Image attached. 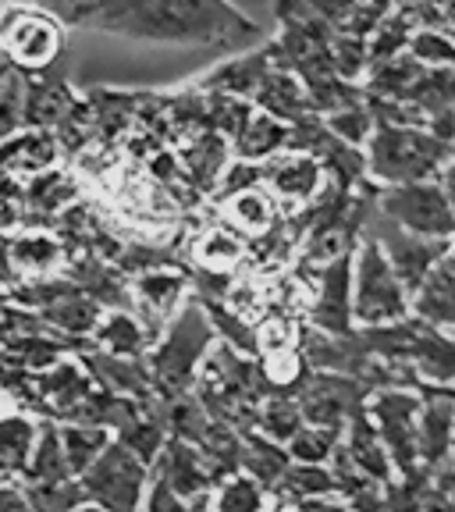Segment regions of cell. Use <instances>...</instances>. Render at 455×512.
Instances as JSON below:
<instances>
[{"instance_id": "obj_50", "label": "cell", "mask_w": 455, "mask_h": 512, "mask_svg": "<svg viewBox=\"0 0 455 512\" xmlns=\"http://www.w3.org/2000/svg\"><path fill=\"white\" fill-rule=\"evenodd\" d=\"M441 185H445V196H448V203H452V214H455V153H452V160H448V168L441 171Z\"/></svg>"}, {"instance_id": "obj_1", "label": "cell", "mask_w": 455, "mask_h": 512, "mask_svg": "<svg viewBox=\"0 0 455 512\" xmlns=\"http://www.w3.org/2000/svg\"><path fill=\"white\" fill-rule=\"evenodd\" d=\"M89 29L136 43L249 50L264 29L228 0H107Z\"/></svg>"}, {"instance_id": "obj_32", "label": "cell", "mask_w": 455, "mask_h": 512, "mask_svg": "<svg viewBox=\"0 0 455 512\" xmlns=\"http://www.w3.org/2000/svg\"><path fill=\"white\" fill-rule=\"evenodd\" d=\"M25 484H61V480H79L68 466L61 445V431H57L54 420H43L40 424V438L29 456V470H25Z\"/></svg>"}, {"instance_id": "obj_29", "label": "cell", "mask_w": 455, "mask_h": 512, "mask_svg": "<svg viewBox=\"0 0 455 512\" xmlns=\"http://www.w3.org/2000/svg\"><path fill=\"white\" fill-rule=\"evenodd\" d=\"M93 345L111 352V356H125V360H146L153 349V338L132 310H107L104 324L93 335Z\"/></svg>"}, {"instance_id": "obj_4", "label": "cell", "mask_w": 455, "mask_h": 512, "mask_svg": "<svg viewBox=\"0 0 455 512\" xmlns=\"http://www.w3.org/2000/svg\"><path fill=\"white\" fill-rule=\"evenodd\" d=\"M413 313V292L402 285L399 271L374 235H363L352 253V317L356 328H384Z\"/></svg>"}, {"instance_id": "obj_3", "label": "cell", "mask_w": 455, "mask_h": 512, "mask_svg": "<svg viewBox=\"0 0 455 512\" xmlns=\"http://www.w3.org/2000/svg\"><path fill=\"white\" fill-rule=\"evenodd\" d=\"M455 143L441 139L427 125H392L377 121L367 143V178L374 185L434 182L448 168Z\"/></svg>"}, {"instance_id": "obj_33", "label": "cell", "mask_w": 455, "mask_h": 512, "mask_svg": "<svg viewBox=\"0 0 455 512\" xmlns=\"http://www.w3.org/2000/svg\"><path fill=\"white\" fill-rule=\"evenodd\" d=\"M232 150L239 160H256V164H264V160L278 157L281 150H288V125L274 118V114H267V111L256 107V114L249 118L246 132L235 139Z\"/></svg>"}, {"instance_id": "obj_26", "label": "cell", "mask_w": 455, "mask_h": 512, "mask_svg": "<svg viewBox=\"0 0 455 512\" xmlns=\"http://www.w3.org/2000/svg\"><path fill=\"white\" fill-rule=\"evenodd\" d=\"M313 8L335 29V36L370 40L381 22L395 11L392 0H313Z\"/></svg>"}, {"instance_id": "obj_51", "label": "cell", "mask_w": 455, "mask_h": 512, "mask_svg": "<svg viewBox=\"0 0 455 512\" xmlns=\"http://www.w3.org/2000/svg\"><path fill=\"white\" fill-rule=\"evenodd\" d=\"M441 29H445L448 36L455 40V0H448L445 11H441Z\"/></svg>"}, {"instance_id": "obj_40", "label": "cell", "mask_w": 455, "mask_h": 512, "mask_svg": "<svg viewBox=\"0 0 455 512\" xmlns=\"http://www.w3.org/2000/svg\"><path fill=\"white\" fill-rule=\"evenodd\" d=\"M324 121H328V128L338 139H345L349 146H360V150H367L370 136H374V128H377V118H374V111H370L367 100L356 104V107H349V111L328 114Z\"/></svg>"}, {"instance_id": "obj_36", "label": "cell", "mask_w": 455, "mask_h": 512, "mask_svg": "<svg viewBox=\"0 0 455 512\" xmlns=\"http://www.w3.org/2000/svg\"><path fill=\"white\" fill-rule=\"evenodd\" d=\"M57 431H61L64 456H68V466H72L75 477H82L114 441V431L96 424H57Z\"/></svg>"}, {"instance_id": "obj_16", "label": "cell", "mask_w": 455, "mask_h": 512, "mask_svg": "<svg viewBox=\"0 0 455 512\" xmlns=\"http://www.w3.org/2000/svg\"><path fill=\"white\" fill-rule=\"evenodd\" d=\"M249 239H242L232 224H224L221 217L200 224L192 232L189 242V267L203 274H221V278H235L242 267L249 264Z\"/></svg>"}, {"instance_id": "obj_44", "label": "cell", "mask_w": 455, "mask_h": 512, "mask_svg": "<svg viewBox=\"0 0 455 512\" xmlns=\"http://www.w3.org/2000/svg\"><path fill=\"white\" fill-rule=\"evenodd\" d=\"M107 0H40V8L50 11V15H57L64 25H82V29H89L93 25V18L100 15V8H104Z\"/></svg>"}, {"instance_id": "obj_24", "label": "cell", "mask_w": 455, "mask_h": 512, "mask_svg": "<svg viewBox=\"0 0 455 512\" xmlns=\"http://www.w3.org/2000/svg\"><path fill=\"white\" fill-rule=\"evenodd\" d=\"M82 363L93 370V377L104 384L107 392L114 395H125V399H153V377H150V367L146 360H125V356H111L104 349H86L79 352ZM160 399V395H157Z\"/></svg>"}, {"instance_id": "obj_28", "label": "cell", "mask_w": 455, "mask_h": 512, "mask_svg": "<svg viewBox=\"0 0 455 512\" xmlns=\"http://www.w3.org/2000/svg\"><path fill=\"white\" fill-rule=\"evenodd\" d=\"M413 313L434 328L455 331V249L441 256L438 267L427 274V281L413 296Z\"/></svg>"}, {"instance_id": "obj_49", "label": "cell", "mask_w": 455, "mask_h": 512, "mask_svg": "<svg viewBox=\"0 0 455 512\" xmlns=\"http://www.w3.org/2000/svg\"><path fill=\"white\" fill-rule=\"evenodd\" d=\"M15 285H18V274L8 260V246H4V239H0V288H15Z\"/></svg>"}, {"instance_id": "obj_20", "label": "cell", "mask_w": 455, "mask_h": 512, "mask_svg": "<svg viewBox=\"0 0 455 512\" xmlns=\"http://www.w3.org/2000/svg\"><path fill=\"white\" fill-rule=\"evenodd\" d=\"M217 217L224 224H232L235 232L242 239H249V246H253L264 235H271L274 224L285 217V207L274 200V192L267 185H256V189H246L239 196H232V200L217 203Z\"/></svg>"}, {"instance_id": "obj_34", "label": "cell", "mask_w": 455, "mask_h": 512, "mask_svg": "<svg viewBox=\"0 0 455 512\" xmlns=\"http://www.w3.org/2000/svg\"><path fill=\"white\" fill-rule=\"evenodd\" d=\"M292 466L288 456V445L264 438L260 431H246L242 434V473H249L253 480H260L267 491L281 480V473Z\"/></svg>"}, {"instance_id": "obj_38", "label": "cell", "mask_w": 455, "mask_h": 512, "mask_svg": "<svg viewBox=\"0 0 455 512\" xmlns=\"http://www.w3.org/2000/svg\"><path fill=\"white\" fill-rule=\"evenodd\" d=\"M342 434L345 427H317V424H306L296 438L288 441V456L296 459V463H320L328 466L331 456L338 452L342 445Z\"/></svg>"}, {"instance_id": "obj_47", "label": "cell", "mask_w": 455, "mask_h": 512, "mask_svg": "<svg viewBox=\"0 0 455 512\" xmlns=\"http://www.w3.org/2000/svg\"><path fill=\"white\" fill-rule=\"evenodd\" d=\"M0 512H32V495L22 480H0Z\"/></svg>"}, {"instance_id": "obj_18", "label": "cell", "mask_w": 455, "mask_h": 512, "mask_svg": "<svg viewBox=\"0 0 455 512\" xmlns=\"http://www.w3.org/2000/svg\"><path fill=\"white\" fill-rule=\"evenodd\" d=\"M61 160V143H57L54 132H47V128H25V132L0 143V178L25 185L29 178L57 168Z\"/></svg>"}, {"instance_id": "obj_19", "label": "cell", "mask_w": 455, "mask_h": 512, "mask_svg": "<svg viewBox=\"0 0 455 512\" xmlns=\"http://www.w3.org/2000/svg\"><path fill=\"white\" fill-rule=\"evenodd\" d=\"M271 68H274V43L267 40V43H260V50H242L239 57H228V61L214 64L203 79H196V86L253 100Z\"/></svg>"}, {"instance_id": "obj_13", "label": "cell", "mask_w": 455, "mask_h": 512, "mask_svg": "<svg viewBox=\"0 0 455 512\" xmlns=\"http://www.w3.org/2000/svg\"><path fill=\"white\" fill-rule=\"evenodd\" d=\"M310 292L313 296L303 317L310 328L328 331V335L356 331V317H352V253L313 274Z\"/></svg>"}, {"instance_id": "obj_27", "label": "cell", "mask_w": 455, "mask_h": 512, "mask_svg": "<svg viewBox=\"0 0 455 512\" xmlns=\"http://www.w3.org/2000/svg\"><path fill=\"white\" fill-rule=\"evenodd\" d=\"M40 416L11 409L0 413V480H22L29 470V456L40 438Z\"/></svg>"}, {"instance_id": "obj_31", "label": "cell", "mask_w": 455, "mask_h": 512, "mask_svg": "<svg viewBox=\"0 0 455 512\" xmlns=\"http://www.w3.org/2000/svg\"><path fill=\"white\" fill-rule=\"evenodd\" d=\"M29 82H32L29 72H22L18 64H11L8 57L0 54V143L29 128V121H25Z\"/></svg>"}, {"instance_id": "obj_43", "label": "cell", "mask_w": 455, "mask_h": 512, "mask_svg": "<svg viewBox=\"0 0 455 512\" xmlns=\"http://www.w3.org/2000/svg\"><path fill=\"white\" fill-rule=\"evenodd\" d=\"M256 185H264V164L235 157L232 164H228V171H224V178L217 182V189H214V196H210V203L217 207V203L232 200V196H239V192H246V189H256Z\"/></svg>"}, {"instance_id": "obj_22", "label": "cell", "mask_w": 455, "mask_h": 512, "mask_svg": "<svg viewBox=\"0 0 455 512\" xmlns=\"http://www.w3.org/2000/svg\"><path fill=\"white\" fill-rule=\"evenodd\" d=\"M82 96L72 93L68 79L54 72H40L32 75L29 82V107H25V121L29 128H47V132H57L61 125L79 114Z\"/></svg>"}, {"instance_id": "obj_39", "label": "cell", "mask_w": 455, "mask_h": 512, "mask_svg": "<svg viewBox=\"0 0 455 512\" xmlns=\"http://www.w3.org/2000/svg\"><path fill=\"white\" fill-rule=\"evenodd\" d=\"M413 32H416V25L409 22L402 11H392V15L381 22V29L367 40L370 43V68H374V64L392 61V57L409 54V40H413Z\"/></svg>"}, {"instance_id": "obj_6", "label": "cell", "mask_w": 455, "mask_h": 512, "mask_svg": "<svg viewBox=\"0 0 455 512\" xmlns=\"http://www.w3.org/2000/svg\"><path fill=\"white\" fill-rule=\"evenodd\" d=\"M153 466L139 459L132 448L118 438L107 445V452L79 477L86 502L100 505L107 512H143L146 491H150Z\"/></svg>"}, {"instance_id": "obj_55", "label": "cell", "mask_w": 455, "mask_h": 512, "mask_svg": "<svg viewBox=\"0 0 455 512\" xmlns=\"http://www.w3.org/2000/svg\"><path fill=\"white\" fill-rule=\"evenodd\" d=\"M8 306H11V299H8V288H0V317L8 313Z\"/></svg>"}, {"instance_id": "obj_37", "label": "cell", "mask_w": 455, "mask_h": 512, "mask_svg": "<svg viewBox=\"0 0 455 512\" xmlns=\"http://www.w3.org/2000/svg\"><path fill=\"white\" fill-rule=\"evenodd\" d=\"M271 505V491L249 473H235L214 491V512H267Z\"/></svg>"}, {"instance_id": "obj_48", "label": "cell", "mask_w": 455, "mask_h": 512, "mask_svg": "<svg viewBox=\"0 0 455 512\" xmlns=\"http://www.w3.org/2000/svg\"><path fill=\"white\" fill-rule=\"evenodd\" d=\"M303 512H356L342 495H328V498H313V502H303L299 505Z\"/></svg>"}, {"instance_id": "obj_21", "label": "cell", "mask_w": 455, "mask_h": 512, "mask_svg": "<svg viewBox=\"0 0 455 512\" xmlns=\"http://www.w3.org/2000/svg\"><path fill=\"white\" fill-rule=\"evenodd\" d=\"M342 448H345V456L352 459V466L360 473H367L370 480H377V484H395V480H399V470H395L392 456H388V445H384L381 431H377V424L370 420L367 409L356 413L349 424H345Z\"/></svg>"}, {"instance_id": "obj_15", "label": "cell", "mask_w": 455, "mask_h": 512, "mask_svg": "<svg viewBox=\"0 0 455 512\" xmlns=\"http://www.w3.org/2000/svg\"><path fill=\"white\" fill-rule=\"evenodd\" d=\"M4 246H8V260L18 281L57 278L72 264V253L54 228H18L15 235L4 239Z\"/></svg>"}, {"instance_id": "obj_42", "label": "cell", "mask_w": 455, "mask_h": 512, "mask_svg": "<svg viewBox=\"0 0 455 512\" xmlns=\"http://www.w3.org/2000/svg\"><path fill=\"white\" fill-rule=\"evenodd\" d=\"M143 512H214V495L185 498L164 484V480L150 477V491H146Z\"/></svg>"}, {"instance_id": "obj_10", "label": "cell", "mask_w": 455, "mask_h": 512, "mask_svg": "<svg viewBox=\"0 0 455 512\" xmlns=\"http://www.w3.org/2000/svg\"><path fill=\"white\" fill-rule=\"evenodd\" d=\"M370 384L352 374H338V370H310L303 384H299V406H303L306 424L317 427H345L356 413H363L370 402Z\"/></svg>"}, {"instance_id": "obj_53", "label": "cell", "mask_w": 455, "mask_h": 512, "mask_svg": "<svg viewBox=\"0 0 455 512\" xmlns=\"http://www.w3.org/2000/svg\"><path fill=\"white\" fill-rule=\"evenodd\" d=\"M267 512H303V509H299V505H288V502H274Z\"/></svg>"}, {"instance_id": "obj_25", "label": "cell", "mask_w": 455, "mask_h": 512, "mask_svg": "<svg viewBox=\"0 0 455 512\" xmlns=\"http://www.w3.org/2000/svg\"><path fill=\"white\" fill-rule=\"evenodd\" d=\"M409 367L416 370V377L434 388H452L455 384V331L434 328L424 320V331L416 338Z\"/></svg>"}, {"instance_id": "obj_41", "label": "cell", "mask_w": 455, "mask_h": 512, "mask_svg": "<svg viewBox=\"0 0 455 512\" xmlns=\"http://www.w3.org/2000/svg\"><path fill=\"white\" fill-rule=\"evenodd\" d=\"M409 54L427 68H455V40L445 29H416Z\"/></svg>"}, {"instance_id": "obj_11", "label": "cell", "mask_w": 455, "mask_h": 512, "mask_svg": "<svg viewBox=\"0 0 455 512\" xmlns=\"http://www.w3.org/2000/svg\"><path fill=\"white\" fill-rule=\"evenodd\" d=\"M367 232L381 242V249L388 253L392 267L399 271L402 285H406L413 296L420 292L427 274L438 267L441 256H448L455 249V239H427V235H413V232H406V228H399L395 221H388V217H381L377 210H374V217H370Z\"/></svg>"}, {"instance_id": "obj_8", "label": "cell", "mask_w": 455, "mask_h": 512, "mask_svg": "<svg viewBox=\"0 0 455 512\" xmlns=\"http://www.w3.org/2000/svg\"><path fill=\"white\" fill-rule=\"evenodd\" d=\"M377 214L427 239H455V214L441 178L409 185H377Z\"/></svg>"}, {"instance_id": "obj_5", "label": "cell", "mask_w": 455, "mask_h": 512, "mask_svg": "<svg viewBox=\"0 0 455 512\" xmlns=\"http://www.w3.org/2000/svg\"><path fill=\"white\" fill-rule=\"evenodd\" d=\"M64 29L68 25L50 11L8 4L0 11V54L29 75L50 72L64 54Z\"/></svg>"}, {"instance_id": "obj_12", "label": "cell", "mask_w": 455, "mask_h": 512, "mask_svg": "<svg viewBox=\"0 0 455 512\" xmlns=\"http://www.w3.org/2000/svg\"><path fill=\"white\" fill-rule=\"evenodd\" d=\"M331 175L313 153L281 150L278 157L264 160V185L274 192V200L285 207V214L299 207H310L320 192L328 189Z\"/></svg>"}, {"instance_id": "obj_30", "label": "cell", "mask_w": 455, "mask_h": 512, "mask_svg": "<svg viewBox=\"0 0 455 512\" xmlns=\"http://www.w3.org/2000/svg\"><path fill=\"white\" fill-rule=\"evenodd\" d=\"M338 495V480L331 473V466H320V463H296L288 466L281 473V480L271 488L274 502H288V505H303L313 502V498H328Z\"/></svg>"}, {"instance_id": "obj_14", "label": "cell", "mask_w": 455, "mask_h": 512, "mask_svg": "<svg viewBox=\"0 0 455 512\" xmlns=\"http://www.w3.org/2000/svg\"><path fill=\"white\" fill-rule=\"evenodd\" d=\"M86 182L75 168H50L43 175L29 178L22 185V210H25V228H54V221L82 200Z\"/></svg>"}, {"instance_id": "obj_52", "label": "cell", "mask_w": 455, "mask_h": 512, "mask_svg": "<svg viewBox=\"0 0 455 512\" xmlns=\"http://www.w3.org/2000/svg\"><path fill=\"white\" fill-rule=\"evenodd\" d=\"M11 409H18V406H15V399H11L8 384L0 381V413H11Z\"/></svg>"}, {"instance_id": "obj_23", "label": "cell", "mask_w": 455, "mask_h": 512, "mask_svg": "<svg viewBox=\"0 0 455 512\" xmlns=\"http://www.w3.org/2000/svg\"><path fill=\"white\" fill-rule=\"evenodd\" d=\"M253 104L260 107V111L274 114L278 121H285V125H296V121L317 114L313 111V100H310L306 82L299 79L296 72H288L285 64H278V57H274V68L267 72L260 93L253 96Z\"/></svg>"}, {"instance_id": "obj_54", "label": "cell", "mask_w": 455, "mask_h": 512, "mask_svg": "<svg viewBox=\"0 0 455 512\" xmlns=\"http://www.w3.org/2000/svg\"><path fill=\"white\" fill-rule=\"evenodd\" d=\"M72 512H107V509H100V505H93V502H82V505H75Z\"/></svg>"}, {"instance_id": "obj_9", "label": "cell", "mask_w": 455, "mask_h": 512, "mask_svg": "<svg viewBox=\"0 0 455 512\" xmlns=\"http://www.w3.org/2000/svg\"><path fill=\"white\" fill-rule=\"evenodd\" d=\"M196 296L192 285L189 264H164L150 267V271L132 278V299H136V317L146 324L153 345L160 342V335L168 331V324L178 313L189 306V299Z\"/></svg>"}, {"instance_id": "obj_7", "label": "cell", "mask_w": 455, "mask_h": 512, "mask_svg": "<svg viewBox=\"0 0 455 512\" xmlns=\"http://www.w3.org/2000/svg\"><path fill=\"white\" fill-rule=\"evenodd\" d=\"M367 413L377 424V431H381L399 477H416V473H424V456H420L424 392H420V388H384V392L370 395Z\"/></svg>"}, {"instance_id": "obj_46", "label": "cell", "mask_w": 455, "mask_h": 512, "mask_svg": "<svg viewBox=\"0 0 455 512\" xmlns=\"http://www.w3.org/2000/svg\"><path fill=\"white\" fill-rule=\"evenodd\" d=\"M392 4L416 29H441V11H445L448 0H392Z\"/></svg>"}, {"instance_id": "obj_35", "label": "cell", "mask_w": 455, "mask_h": 512, "mask_svg": "<svg viewBox=\"0 0 455 512\" xmlns=\"http://www.w3.org/2000/svg\"><path fill=\"white\" fill-rule=\"evenodd\" d=\"M303 427H306V416H303V406H299L296 395H267V399L260 402V409H256L253 431L278 441V445H288Z\"/></svg>"}, {"instance_id": "obj_56", "label": "cell", "mask_w": 455, "mask_h": 512, "mask_svg": "<svg viewBox=\"0 0 455 512\" xmlns=\"http://www.w3.org/2000/svg\"><path fill=\"white\" fill-rule=\"evenodd\" d=\"M0 4H4V8H8V4H22V0H0Z\"/></svg>"}, {"instance_id": "obj_45", "label": "cell", "mask_w": 455, "mask_h": 512, "mask_svg": "<svg viewBox=\"0 0 455 512\" xmlns=\"http://www.w3.org/2000/svg\"><path fill=\"white\" fill-rule=\"evenodd\" d=\"M18 228H25L22 185H18V182H4V178H0V239L15 235Z\"/></svg>"}, {"instance_id": "obj_17", "label": "cell", "mask_w": 455, "mask_h": 512, "mask_svg": "<svg viewBox=\"0 0 455 512\" xmlns=\"http://www.w3.org/2000/svg\"><path fill=\"white\" fill-rule=\"evenodd\" d=\"M153 477L164 480L175 495H185V498L214 495V491L221 488V480H217L210 459L200 452V445H192V441H182V438H171L168 445H164L160 459L153 463Z\"/></svg>"}, {"instance_id": "obj_2", "label": "cell", "mask_w": 455, "mask_h": 512, "mask_svg": "<svg viewBox=\"0 0 455 512\" xmlns=\"http://www.w3.org/2000/svg\"><path fill=\"white\" fill-rule=\"evenodd\" d=\"M217 345V328L210 320L207 306L192 296L189 306L168 324V331L160 335V342L146 356V367L153 377V392L164 402H175L182 395L196 392L200 370L207 363L210 349Z\"/></svg>"}]
</instances>
